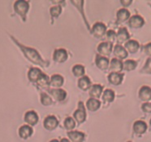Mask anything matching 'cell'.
<instances>
[{"label":"cell","mask_w":151,"mask_h":142,"mask_svg":"<svg viewBox=\"0 0 151 142\" xmlns=\"http://www.w3.org/2000/svg\"><path fill=\"white\" fill-rule=\"evenodd\" d=\"M11 38L12 39V40L16 43V44H17V46L20 47V49L21 50V52H23L24 56L29 60L30 62H32L33 64H35V65H37V66H41V67H46V66H48V63L46 62V61L41 57L40 54L37 52V50L33 49L32 47H25L24 46V45H22V44H20V43H18L17 40L15 39L12 36H11Z\"/></svg>","instance_id":"obj_1"},{"label":"cell","mask_w":151,"mask_h":142,"mask_svg":"<svg viewBox=\"0 0 151 142\" xmlns=\"http://www.w3.org/2000/svg\"><path fill=\"white\" fill-rule=\"evenodd\" d=\"M14 10L16 12L24 21L26 20V16L29 10V4L27 1L19 0L17 1L14 4Z\"/></svg>","instance_id":"obj_2"},{"label":"cell","mask_w":151,"mask_h":142,"mask_svg":"<svg viewBox=\"0 0 151 142\" xmlns=\"http://www.w3.org/2000/svg\"><path fill=\"white\" fill-rule=\"evenodd\" d=\"M91 33H92L93 36L96 39H101L106 33V26L105 25V24L97 22L93 26Z\"/></svg>","instance_id":"obj_3"},{"label":"cell","mask_w":151,"mask_h":142,"mask_svg":"<svg viewBox=\"0 0 151 142\" xmlns=\"http://www.w3.org/2000/svg\"><path fill=\"white\" fill-rule=\"evenodd\" d=\"M73 117L76 122H78L79 124L83 123L86 121V109H85V106L81 101H80L78 104V109L76 110L74 114H73Z\"/></svg>","instance_id":"obj_4"},{"label":"cell","mask_w":151,"mask_h":142,"mask_svg":"<svg viewBox=\"0 0 151 142\" xmlns=\"http://www.w3.org/2000/svg\"><path fill=\"white\" fill-rule=\"evenodd\" d=\"M59 125V121L56 119L55 116L49 115L44 119L43 126L47 131H53L58 127Z\"/></svg>","instance_id":"obj_5"},{"label":"cell","mask_w":151,"mask_h":142,"mask_svg":"<svg viewBox=\"0 0 151 142\" xmlns=\"http://www.w3.org/2000/svg\"><path fill=\"white\" fill-rule=\"evenodd\" d=\"M68 58V52L63 48L55 50L53 54V60L56 63H64Z\"/></svg>","instance_id":"obj_6"},{"label":"cell","mask_w":151,"mask_h":142,"mask_svg":"<svg viewBox=\"0 0 151 142\" xmlns=\"http://www.w3.org/2000/svg\"><path fill=\"white\" fill-rule=\"evenodd\" d=\"M144 19L138 15L132 16L128 20V25L131 27L132 29H141V27L144 25Z\"/></svg>","instance_id":"obj_7"},{"label":"cell","mask_w":151,"mask_h":142,"mask_svg":"<svg viewBox=\"0 0 151 142\" xmlns=\"http://www.w3.org/2000/svg\"><path fill=\"white\" fill-rule=\"evenodd\" d=\"M97 50H98V52L100 54V56H108L111 55L112 50H113V44L104 42V43H102L99 44V46H98Z\"/></svg>","instance_id":"obj_8"},{"label":"cell","mask_w":151,"mask_h":142,"mask_svg":"<svg viewBox=\"0 0 151 142\" xmlns=\"http://www.w3.org/2000/svg\"><path fill=\"white\" fill-rule=\"evenodd\" d=\"M148 126L144 121L137 120L133 124V132L137 135H141L147 131Z\"/></svg>","instance_id":"obj_9"},{"label":"cell","mask_w":151,"mask_h":142,"mask_svg":"<svg viewBox=\"0 0 151 142\" xmlns=\"http://www.w3.org/2000/svg\"><path fill=\"white\" fill-rule=\"evenodd\" d=\"M139 98L145 102L151 100V87L149 86H142L138 92Z\"/></svg>","instance_id":"obj_10"},{"label":"cell","mask_w":151,"mask_h":142,"mask_svg":"<svg viewBox=\"0 0 151 142\" xmlns=\"http://www.w3.org/2000/svg\"><path fill=\"white\" fill-rule=\"evenodd\" d=\"M39 118L35 111L30 110L24 114V122L29 126H35L38 122Z\"/></svg>","instance_id":"obj_11"},{"label":"cell","mask_w":151,"mask_h":142,"mask_svg":"<svg viewBox=\"0 0 151 142\" xmlns=\"http://www.w3.org/2000/svg\"><path fill=\"white\" fill-rule=\"evenodd\" d=\"M95 63L97 67L101 70H106L110 66L108 58L100 56V55H96Z\"/></svg>","instance_id":"obj_12"},{"label":"cell","mask_w":151,"mask_h":142,"mask_svg":"<svg viewBox=\"0 0 151 142\" xmlns=\"http://www.w3.org/2000/svg\"><path fill=\"white\" fill-rule=\"evenodd\" d=\"M116 39H117L118 44H119V45L121 43H124L126 42H128V40L130 39V35H129V33L128 32L127 29L124 28V27L120 28L117 34H116Z\"/></svg>","instance_id":"obj_13"},{"label":"cell","mask_w":151,"mask_h":142,"mask_svg":"<svg viewBox=\"0 0 151 142\" xmlns=\"http://www.w3.org/2000/svg\"><path fill=\"white\" fill-rule=\"evenodd\" d=\"M48 92L57 101H63L66 98V96H67V92H66L63 89H59V88H57V89H50L48 90Z\"/></svg>","instance_id":"obj_14"},{"label":"cell","mask_w":151,"mask_h":142,"mask_svg":"<svg viewBox=\"0 0 151 142\" xmlns=\"http://www.w3.org/2000/svg\"><path fill=\"white\" fill-rule=\"evenodd\" d=\"M42 74L43 73L41 69H37V68H31L29 71L28 72V78L30 82L37 83Z\"/></svg>","instance_id":"obj_15"},{"label":"cell","mask_w":151,"mask_h":142,"mask_svg":"<svg viewBox=\"0 0 151 142\" xmlns=\"http://www.w3.org/2000/svg\"><path fill=\"white\" fill-rule=\"evenodd\" d=\"M116 18H117L116 23H124L125 21H127L128 20H129V18H130V12H129V11L127 10V9H125V8L119 9V10L117 12V14H116Z\"/></svg>","instance_id":"obj_16"},{"label":"cell","mask_w":151,"mask_h":142,"mask_svg":"<svg viewBox=\"0 0 151 142\" xmlns=\"http://www.w3.org/2000/svg\"><path fill=\"white\" fill-rule=\"evenodd\" d=\"M124 79V74H123L111 73L108 75L109 83L114 85V86H119L120 85Z\"/></svg>","instance_id":"obj_17"},{"label":"cell","mask_w":151,"mask_h":142,"mask_svg":"<svg viewBox=\"0 0 151 142\" xmlns=\"http://www.w3.org/2000/svg\"><path fill=\"white\" fill-rule=\"evenodd\" d=\"M124 48L126 51L128 50V52L132 54H134L138 52V50L140 48V44L137 40H128V42L124 43Z\"/></svg>","instance_id":"obj_18"},{"label":"cell","mask_w":151,"mask_h":142,"mask_svg":"<svg viewBox=\"0 0 151 142\" xmlns=\"http://www.w3.org/2000/svg\"><path fill=\"white\" fill-rule=\"evenodd\" d=\"M33 128L29 125L21 126L19 129V135L21 139L26 140L29 138L31 135H33Z\"/></svg>","instance_id":"obj_19"},{"label":"cell","mask_w":151,"mask_h":142,"mask_svg":"<svg viewBox=\"0 0 151 142\" xmlns=\"http://www.w3.org/2000/svg\"><path fill=\"white\" fill-rule=\"evenodd\" d=\"M102 90H103V87L101 86V85H99V84L93 85V86L89 88V96H91V98H94V99L98 100L99 98L101 97Z\"/></svg>","instance_id":"obj_20"},{"label":"cell","mask_w":151,"mask_h":142,"mask_svg":"<svg viewBox=\"0 0 151 142\" xmlns=\"http://www.w3.org/2000/svg\"><path fill=\"white\" fill-rule=\"evenodd\" d=\"M114 55H115L119 60H124L128 57V52L126 51L124 47L119 44L115 45L114 48Z\"/></svg>","instance_id":"obj_21"},{"label":"cell","mask_w":151,"mask_h":142,"mask_svg":"<svg viewBox=\"0 0 151 142\" xmlns=\"http://www.w3.org/2000/svg\"><path fill=\"white\" fill-rule=\"evenodd\" d=\"M110 69L112 71V73L119 74V72H121L124 69L123 63L120 60L117 59V58H113L111 61Z\"/></svg>","instance_id":"obj_22"},{"label":"cell","mask_w":151,"mask_h":142,"mask_svg":"<svg viewBox=\"0 0 151 142\" xmlns=\"http://www.w3.org/2000/svg\"><path fill=\"white\" fill-rule=\"evenodd\" d=\"M68 135L72 142H83L85 141V134L81 132H68Z\"/></svg>","instance_id":"obj_23"},{"label":"cell","mask_w":151,"mask_h":142,"mask_svg":"<svg viewBox=\"0 0 151 142\" xmlns=\"http://www.w3.org/2000/svg\"><path fill=\"white\" fill-rule=\"evenodd\" d=\"M63 78L59 74H54L50 78V85L55 88H59L63 85Z\"/></svg>","instance_id":"obj_24"},{"label":"cell","mask_w":151,"mask_h":142,"mask_svg":"<svg viewBox=\"0 0 151 142\" xmlns=\"http://www.w3.org/2000/svg\"><path fill=\"white\" fill-rule=\"evenodd\" d=\"M101 106V102L99 100L94 99V98H90L87 100L86 102V107L91 112H95L100 108Z\"/></svg>","instance_id":"obj_25"},{"label":"cell","mask_w":151,"mask_h":142,"mask_svg":"<svg viewBox=\"0 0 151 142\" xmlns=\"http://www.w3.org/2000/svg\"><path fill=\"white\" fill-rule=\"evenodd\" d=\"M71 3L73 4V6H75L76 7V9H78L80 12V13L81 14V16H82V18L84 19V21H85V23H86V26H87V29L89 30V23H88V21L86 20V15L84 13V10H83V4H84V1H81V0H76V1H71Z\"/></svg>","instance_id":"obj_26"},{"label":"cell","mask_w":151,"mask_h":142,"mask_svg":"<svg viewBox=\"0 0 151 142\" xmlns=\"http://www.w3.org/2000/svg\"><path fill=\"white\" fill-rule=\"evenodd\" d=\"M90 86H91V82H90L89 77L83 76L78 81V87L83 91H87L88 89H89Z\"/></svg>","instance_id":"obj_27"},{"label":"cell","mask_w":151,"mask_h":142,"mask_svg":"<svg viewBox=\"0 0 151 142\" xmlns=\"http://www.w3.org/2000/svg\"><path fill=\"white\" fill-rule=\"evenodd\" d=\"M115 100V92L111 89H106L102 95V100L106 103L112 102Z\"/></svg>","instance_id":"obj_28"},{"label":"cell","mask_w":151,"mask_h":142,"mask_svg":"<svg viewBox=\"0 0 151 142\" xmlns=\"http://www.w3.org/2000/svg\"><path fill=\"white\" fill-rule=\"evenodd\" d=\"M123 66H124V69L126 71H132L137 68V62L133 60H127L123 63Z\"/></svg>","instance_id":"obj_29"},{"label":"cell","mask_w":151,"mask_h":142,"mask_svg":"<svg viewBox=\"0 0 151 142\" xmlns=\"http://www.w3.org/2000/svg\"><path fill=\"white\" fill-rule=\"evenodd\" d=\"M85 67L81 65H76L72 67V73L76 77H81L85 75Z\"/></svg>","instance_id":"obj_30"},{"label":"cell","mask_w":151,"mask_h":142,"mask_svg":"<svg viewBox=\"0 0 151 142\" xmlns=\"http://www.w3.org/2000/svg\"><path fill=\"white\" fill-rule=\"evenodd\" d=\"M37 83L39 86L42 87L47 88V87H48V86L50 85V79L48 78V77H47V75H46V74H43L41 76V78H40L39 79H38V81L37 82Z\"/></svg>","instance_id":"obj_31"},{"label":"cell","mask_w":151,"mask_h":142,"mask_svg":"<svg viewBox=\"0 0 151 142\" xmlns=\"http://www.w3.org/2000/svg\"><path fill=\"white\" fill-rule=\"evenodd\" d=\"M63 126L68 131H71L72 129L75 128L76 127V122L74 119L71 118V117H68L67 119L64 120V122H63Z\"/></svg>","instance_id":"obj_32"},{"label":"cell","mask_w":151,"mask_h":142,"mask_svg":"<svg viewBox=\"0 0 151 142\" xmlns=\"http://www.w3.org/2000/svg\"><path fill=\"white\" fill-rule=\"evenodd\" d=\"M41 103L44 106H49L52 105V100L46 93H41Z\"/></svg>","instance_id":"obj_33"},{"label":"cell","mask_w":151,"mask_h":142,"mask_svg":"<svg viewBox=\"0 0 151 142\" xmlns=\"http://www.w3.org/2000/svg\"><path fill=\"white\" fill-rule=\"evenodd\" d=\"M61 12H62V7L59 5L50 7V13L52 18H58Z\"/></svg>","instance_id":"obj_34"},{"label":"cell","mask_w":151,"mask_h":142,"mask_svg":"<svg viewBox=\"0 0 151 142\" xmlns=\"http://www.w3.org/2000/svg\"><path fill=\"white\" fill-rule=\"evenodd\" d=\"M141 72L143 74H151V57L146 60L145 64L143 66Z\"/></svg>","instance_id":"obj_35"},{"label":"cell","mask_w":151,"mask_h":142,"mask_svg":"<svg viewBox=\"0 0 151 142\" xmlns=\"http://www.w3.org/2000/svg\"><path fill=\"white\" fill-rule=\"evenodd\" d=\"M106 36V39L108 41V43H112V44L115 43V39H116V33L114 30H108Z\"/></svg>","instance_id":"obj_36"},{"label":"cell","mask_w":151,"mask_h":142,"mask_svg":"<svg viewBox=\"0 0 151 142\" xmlns=\"http://www.w3.org/2000/svg\"><path fill=\"white\" fill-rule=\"evenodd\" d=\"M141 109L145 114H151V103L145 102L141 105Z\"/></svg>","instance_id":"obj_37"},{"label":"cell","mask_w":151,"mask_h":142,"mask_svg":"<svg viewBox=\"0 0 151 142\" xmlns=\"http://www.w3.org/2000/svg\"><path fill=\"white\" fill-rule=\"evenodd\" d=\"M144 52L145 53L149 56H151V43H147L146 45L144 46Z\"/></svg>","instance_id":"obj_38"},{"label":"cell","mask_w":151,"mask_h":142,"mask_svg":"<svg viewBox=\"0 0 151 142\" xmlns=\"http://www.w3.org/2000/svg\"><path fill=\"white\" fill-rule=\"evenodd\" d=\"M120 4H121L124 7H129V6L132 4V0H121V1H120Z\"/></svg>","instance_id":"obj_39"},{"label":"cell","mask_w":151,"mask_h":142,"mask_svg":"<svg viewBox=\"0 0 151 142\" xmlns=\"http://www.w3.org/2000/svg\"><path fill=\"white\" fill-rule=\"evenodd\" d=\"M60 142H71V141H70L69 140H68L67 138H63Z\"/></svg>","instance_id":"obj_40"},{"label":"cell","mask_w":151,"mask_h":142,"mask_svg":"<svg viewBox=\"0 0 151 142\" xmlns=\"http://www.w3.org/2000/svg\"><path fill=\"white\" fill-rule=\"evenodd\" d=\"M50 142H59V141H58V140H55V139H54V140H51V141H50Z\"/></svg>","instance_id":"obj_41"},{"label":"cell","mask_w":151,"mask_h":142,"mask_svg":"<svg viewBox=\"0 0 151 142\" xmlns=\"http://www.w3.org/2000/svg\"><path fill=\"white\" fill-rule=\"evenodd\" d=\"M150 127H151V119H150Z\"/></svg>","instance_id":"obj_42"},{"label":"cell","mask_w":151,"mask_h":142,"mask_svg":"<svg viewBox=\"0 0 151 142\" xmlns=\"http://www.w3.org/2000/svg\"><path fill=\"white\" fill-rule=\"evenodd\" d=\"M128 142H132V141H128Z\"/></svg>","instance_id":"obj_43"}]
</instances>
